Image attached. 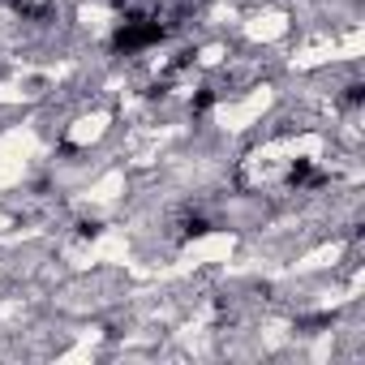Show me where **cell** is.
Instances as JSON below:
<instances>
[{"label": "cell", "instance_id": "6da1fadb", "mask_svg": "<svg viewBox=\"0 0 365 365\" xmlns=\"http://www.w3.org/2000/svg\"><path fill=\"white\" fill-rule=\"evenodd\" d=\"M69 284H73V288H99V275H95V279H91V275H69ZM125 301H129V297H125ZM116 305H120V292H103V297L91 301V314H103V309H116ZM61 314H65V318H86V301H65Z\"/></svg>", "mask_w": 365, "mask_h": 365}]
</instances>
